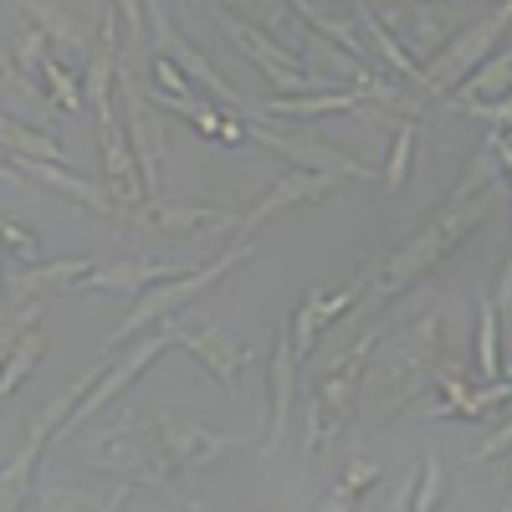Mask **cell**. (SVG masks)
Listing matches in <instances>:
<instances>
[{
	"instance_id": "cell-1",
	"label": "cell",
	"mask_w": 512,
	"mask_h": 512,
	"mask_svg": "<svg viewBox=\"0 0 512 512\" xmlns=\"http://www.w3.org/2000/svg\"><path fill=\"white\" fill-rule=\"evenodd\" d=\"M502 195H507V185H497V190H487V195H477V200H461V205H436L431 221H425L395 256H384V267L369 277V287H364V297L354 303V313H374V308H384V303H395V297L410 292L425 272H436L446 256L487 221V210H492Z\"/></svg>"
},
{
	"instance_id": "cell-2",
	"label": "cell",
	"mask_w": 512,
	"mask_h": 512,
	"mask_svg": "<svg viewBox=\"0 0 512 512\" xmlns=\"http://www.w3.org/2000/svg\"><path fill=\"white\" fill-rule=\"evenodd\" d=\"M93 466L98 472H113L128 487H149V492L169 497L185 512H200V497H190L180 487V466L169 461V451L159 446L154 420H144V415H123L118 425H108V431L93 441Z\"/></svg>"
},
{
	"instance_id": "cell-3",
	"label": "cell",
	"mask_w": 512,
	"mask_h": 512,
	"mask_svg": "<svg viewBox=\"0 0 512 512\" xmlns=\"http://www.w3.org/2000/svg\"><path fill=\"white\" fill-rule=\"evenodd\" d=\"M379 328H369L359 344H349L344 354H338L323 379L308 390V431H303V456L313 461L318 451H328L338 436L349 431V420L359 410V395H364V374H369V359L379 349Z\"/></svg>"
},
{
	"instance_id": "cell-4",
	"label": "cell",
	"mask_w": 512,
	"mask_h": 512,
	"mask_svg": "<svg viewBox=\"0 0 512 512\" xmlns=\"http://www.w3.org/2000/svg\"><path fill=\"white\" fill-rule=\"evenodd\" d=\"M256 251L251 241H236L231 251H221V256H210V262H200V267H190V272H180V277H169V282H154V287H144L139 297H134V308H128L118 323H113V333H108V354L113 349H123L128 338H139L144 328H154V323H164V318H175V313H185L195 297H205L216 282H226L236 267H246V262H256Z\"/></svg>"
},
{
	"instance_id": "cell-5",
	"label": "cell",
	"mask_w": 512,
	"mask_h": 512,
	"mask_svg": "<svg viewBox=\"0 0 512 512\" xmlns=\"http://www.w3.org/2000/svg\"><path fill=\"white\" fill-rule=\"evenodd\" d=\"M446 354V313L431 308L420 313L410 328H400L395 338V354H384V364L374 374H364V384H390L379 415H395V410H410L420 400V390L436 384V364Z\"/></svg>"
},
{
	"instance_id": "cell-6",
	"label": "cell",
	"mask_w": 512,
	"mask_h": 512,
	"mask_svg": "<svg viewBox=\"0 0 512 512\" xmlns=\"http://www.w3.org/2000/svg\"><path fill=\"white\" fill-rule=\"evenodd\" d=\"M507 26H512V6L502 0V6H492V11L477 16L472 26L451 31L441 47L420 62V93H425V98H446V93H456V88H461V77H466V72H477V67L502 47Z\"/></svg>"
},
{
	"instance_id": "cell-7",
	"label": "cell",
	"mask_w": 512,
	"mask_h": 512,
	"mask_svg": "<svg viewBox=\"0 0 512 512\" xmlns=\"http://www.w3.org/2000/svg\"><path fill=\"white\" fill-rule=\"evenodd\" d=\"M175 338H180V313L175 318H164V323H154V328H144L139 338H128L123 349H113L108 354V364H103V374L93 379V390L82 395L77 405H72V415H67V425H62V436L67 431H77V425H88V420H98L128 384H134L159 354H169L175 349Z\"/></svg>"
},
{
	"instance_id": "cell-8",
	"label": "cell",
	"mask_w": 512,
	"mask_h": 512,
	"mask_svg": "<svg viewBox=\"0 0 512 512\" xmlns=\"http://www.w3.org/2000/svg\"><path fill=\"white\" fill-rule=\"evenodd\" d=\"M221 31L256 62V72H262L277 93H333V88H344L338 77H323V72L303 67L292 52L277 47V36H267L262 26H251V21H241V16H231V11H221Z\"/></svg>"
},
{
	"instance_id": "cell-9",
	"label": "cell",
	"mask_w": 512,
	"mask_h": 512,
	"mask_svg": "<svg viewBox=\"0 0 512 512\" xmlns=\"http://www.w3.org/2000/svg\"><path fill=\"white\" fill-rule=\"evenodd\" d=\"M144 26H154V52L175 62V67L195 82V93H205L210 103H221V108H246V98L231 88V82H226L216 67H210V57L175 26V16L164 11V0H144Z\"/></svg>"
},
{
	"instance_id": "cell-10",
	"label": "cell",
	"mask_w": 512,
	"mask_h": 512,
	"mask_svg": "<svg viewBox=\"0 0 512 512\" xmlns=\"http://www.w3.org/2000/svg\"><path fill=\"white\" fill-rule=\"evenodd\" d=\"M118 98H123V134H128V149H134V164H139V180L149 195H159L164 185V169H169V139H164V118L159 108H149L144 88L123 72L118 62Z\"/></svg>"
},
{
	"instance_id": "cell-11",
	"label": "cell",
	"mask_w": 512,
	"mask_h": 512,
	"mask_svg": "<svg viewBox=\"0 0 512 512\" xmlns=\"http://www.w3.org/2000/svg\"><path fill=\"white\" fill-rule=\"evenodd\" d=\"M246 139L277 149L282 159H292V169H308V175H328L333 185H344V180L364 185V180L379 175V169H369L364 159H354V154H344V149H333V144H318V139H308V134H287V128L251 123V128H246Z\"/></svg>"
},
{
	"instance_id": "cell-12",
	"label": "cell",
	"mask_w": 512,
	"mask_h": 512,
	"mask_svg": "<svg viewBox=\"0 0 512 512\" xmlns=\"http://www.w3.org/2000/svg\"><path fill=\"white\" fill-rule=\"evenodd\" d=\"M21 180H31V185H41V190H52V195H62V200H72V205H82L88 216H98V221H113V226H123L128 221V210L108 195V185H98V180H82L77 169H67V164H47V159H26V154H11L6 159Z\"/></svg>"
},
{
	"instance_id": "cell-13",
	"label": "cell",
	"mask_w": 512,
	"mask_h": 512,
	"mask_svg": "<svg viewBox=\"0 0 512 512\" xmlns=\"http://www.w3.org/2000/svg\"><path fill=\"white\" fill-rule=\"evenodd\" d=\"M364 287H369V277H354V282L333 287V292H318V287H313L303 303H297V313L287 318L292 354H297V359H308V354L318 349V338H323L338 318H349V313H354V303L364 297Z\"/></svg>"
},
{
	"instance_id": "cell-14",
	"label": "cell",
	"mask_w": 512,
	"mask_h": 512,
	"mask_svg": "<svg viewBox=\"0 0 512 512\" xmlns=\"http://www.w3.org/2000/svg\"><path fill=\"white\" fill-rule=\"evenodd\" d=\"M154 431H159V446L169 451V461L180 466V472H205V466H216L221 456L241 451L246 441L241 436H226V431H205V425H190L180 415L159 410L154 415Z\"/></svg>"
},
{
	"instance_id": "cell-15",
	"label": "cell",
	"mask_w": 512,
	"mask_h": 512,
	"mask_svg": "<svg viewBox=\"0 0 512 512\" xmlns=\"http://www.w3.org/2000/svg\"><path fill=\"white\" fill-rule=\"evenodd\" d=\"M128 216H139L154 231L169 236H236V216L221 205H195V200H169V195H149L139 200Z\"/></svg>"
},
{
	"instance_id": "cell-16",
	"label": "cell",
	"mask_w": 512,
	"mask_h": 512,
	"mask_svg": "<svg viewBox=\"0 0 512 512\" xmlns=\"http://www.w3.org/2000/svg\"><path fill=\"white\" fill-rule=\"evenodd\" d=\"M175 349H190L195 359H205V369L221 379V390H226V395H236V379H241V369H246V359H251V349L236 344V338H231L216 318H195V323L180 318Z\"/></svg>"
},
{
	"instance_id": "cell-17",
	"label": "cell",
	"mask_w": 512,
	"mask_h": 512,
	"mask_svg": "<svg viewBox=\"0 0 512 512\" xmlns=\"http://www.w3.org/2000/svg\"><path fill=\"white\" fill-rule=\"evenodd\" d=\"M267 441L262 456L277 451V441L287 436L292 425V405H297V354H292V338H287V318L272 323V364H267Z\"/></svg>"
},
{
	"instance_id": "cell-18",
	"label": "cell",
	"mask_w": 512,
	"mask_h": 512,
	"mask_svg": "<svg viewBox=\"0 0 512 512\" xmlns=\"http://www.w3.org/2000/svg\"><path fill=\"white\" fill-rule=\"evenodd\" d=\"M93 262L98 256H41V262H31V267H16L11 277H6V292L11 297H21V303H47V297H72L77 287H82V277L93 272Z\"/></svg>"
},
{
	"instance_id": "cell-19",
	"label": "cell",
	"mask_w": 512,
	"mask_h": 512,
	"mask_svg": "<svg viewBox=\"0 0 512 512\" xmlns=\"http://www.w3.org/2000/svg\"><path fill=\"white\" fill-rule=\"evenodd\" d=\"M333 190V180L328 175H308V169H287V175H277V185L256 200L246 216H236V241H251V231L256 226H267V221H277V216H287L292 205H308V200H318V195H328Z\"/></svg>"
},
{
	"instance_id": "cell-20",
	"label": "cell",
	"mask_w": 512,
	"mask_h": 512,
	"mask_svg": "<svg viewBox=\"0 0 512 512\" xmlns=\"http://www.w3.org/2000/svg\"><path fill=\"white\" fill-rule=\"evenodd\" d=\"M190 267L180 262H154V256H113V262H93V272L82 277L88 292H118V297H139L154 282H169Z\"/></svg>"
},
{
	"instance_id": "cell-21",
	"label": "cell",
	"mask_w": 512,
	"mask_h": 512,
	"mask_svg": "<svg viewBox=\"0 0 512 512\" xmlns=\"http://www.w3.org/2000/svg\"><path fill=\"white\" fill-rule=\"evenodd\" d=\"M26 16L47 31V47H52V57L57 62H67L72 72H82V62L93 57V47H98V36L82 26L72 11H62V6H52V0H26Z\"/></svg>"
},
{
	"instance_id": "cell-22",
	"label": "cell",
	"mask_w": 512,
	"mask_h": 512,
	"mask_svg": "<svg viewBox=\"0 0 512 512\" xmlns=\"http://www.w3.org/2000/svg\"><path fill=\"white\" fill-rule=\"evenodd\" d=\"M507 169H512V149H507V128H487V139H482V149L466 159V169H461V180L451 185V195L441 200V205H461V200H477V195H487V190H497V185H507Z\"/></svg>"
},
{
	"instance_id": "cell-23",
	"label": "cell",
	"mask_w": 512,
	"mask_h": 512,
	"mask_svg": "<svg viewBox=\"0 0 512 512\" xmlns=\"http://www.w3.org/2000/svg\"><path fill=\"white\" fill-rule=\"evenodd\" d=\"M251 113L262 118H323V113H354L364 108V93L359 82H344L333 93H282V98H267V103H246Z\"/></svg>"
},
{
	"instance_id": "cell-24",
	"label": "cell",
	"mask_w": 512,
	"mask_h": 512,
	"mask_svg": "<svg viewBox=\"0 0 512 512\" xmlns=\"http://www.w3.org/2000/svg\"><path fill=\"white\" fill-rule=\"evenodd\" d=\"M154 98V108H169V113H180L190 118L205 139H216V144H246V123L236 113H226L221 103H210V98H169V93H144Z\"/></svg>"
},
{
	"instance_id": "cell-25",
	"label": "cell",
	"mask_w": 512,
	"mask_h": 512,
	"mask_svg": "<svg viewBox=\"0 0 512 512\" xmlns=\"http://www.w3.org/2000/svg\"><path fill=\"white\" fill-rule=\"evenodd\" d=\"M113 77H118V41H113V11H108L93 57L82 62V103L93 108V118L113 108Z\"/></svg>"
},
{
	"instance_id": "cell-26",
	"label": "cell",
	"mask_w": 512,
	"mask_h": 512,
	"mask_svg": "<svg viewBox=\"0 0 512 512\" xmlns=\"http://www.w3.org/2000/svg\"><path fill=\"white\" fill-rule=\"evenodd\" d=\"M41 354H47V333H41V323H36V328H26L16 338V349L6 354V364H0V410H6V400L31 379V369L41 364Z\"/></svg>"
},
{
	"instance_id": "cell-27",
	"label": "cell",
	"mask_w": 512,
	"mask_h": 512,
	"mask_svg": "<svg viewBox=\"0 0 512 512\" xmlns=\"http://www.w3.org/2000/svg\"><path fill=\"white\" fill-rule=\"evenodd\" d=\"M507 82H512V52L507 47H497L477 72H466L461 77V88L451 93V98H472V103H497V98H507Z\"/></svg>"
},
{
	"instance_id": "cell-28",
	"label": "cell",
	"mask_w": 512,
	"mask_h": 512,
	"mask_svg": "<svg viewBox=\"0 0 512 512\" xmlns=\"http://www.w3.org/2000/svg\"><path fill=\"white\" fill-rule=\"evenodd\" d=\"M379 477H384V466H379V461H349V466H344V477H338V482L323 492V502H318L313 512H354L359 497H364Z\"/></svg>"
},
{
	"instance_id": "cell-29",
	"label": "cell",
	"mask_w": 512,
	"mask_h": 512,
	"mask_svg": "<svg viewBox=\"0 0 512 512\" xmlns=\"http://www.w3.org/2000/svg\"><path fill=\"white\" fill-rule=\"evenodd\" d=\"M36 82H41V98H47L57 113H82L88 103H82V72H72L67 62L47 57L36 67Z\"/></svg>"
},
{
	"instance_id": "cell-30",
	"label": "cell",
	"mask_w": 512,
	"mask_h": 512,
	"mask_svg": "<svg viewBox=\"0 0 512 512\" xmlns=\"http://www.w3.org/2000/svg\"><path fill=\"white\" fill-rule=\"evenodd\" d=\"M502 328H497V313H492V303L487 297H477V379L482 384H497V379H507V369H502Z\"/></svg>"
},
{
	"instance_id": "cell-31",
	"label": "cell",
	"mask_w": 512,
	"mask_h": 512,
	"mask_svg": "<svg viewBox=\"0 0 512 512\" xmlns=\"http://www.w3.org/2000/svg\"><path fill=\"white\" fill-rule=\"evenodd\" d=\"M36 461H41V451H26V446H21L6 466H0V512H26V507H31Z\"/></svg>"
},
{
	"instance_id": "cell-32",
	"label": "cell",
	"mask_w": 512,
	"mask_h": 512,
	"mask_svg": "<svg viewBox=\"0 0 512 512\" xmlns=\"http://www.w3.org/2000/svg\"><path fill=\"white\" fill-rule=\"evenodd\" d=\"M415 118H395V144H390V159H384V169H379V180H384V190L390 195H400L405 185H410V164H415Z\"/></svg>"
},
{
	"instance_id": "cell-33",
	"label": "cell",
	"mask_w": 512,
	"mask_h": 512,
	"mask_svg": "<svg viewBox=\"0 0 512 512\" xmlns=\"http://www.w3.org/2000/svg\"><path fill=\"white\" fill-rule=\"evenodd\" d=\"M441 497H446L441 451H425L420 456V472H415V487H410V512H441Z\"/></svg>"
},
{
	"instance_id": "cell-34",
	"label": "cell",
	"mask_w": 512,
	"mask_h": 512,
	"mask_svg": "<svg viewBox=\"0 0 512 512\" xmlns=\"http://www.w3.org/2000/svg\"><path fill=\"white\" fill-rule=\"evenodd\" d=\"M6 57L21 67V72H31L36 77V67L52 57V47H47V31H41L26 11H21V21H16V36H11V47H6Z\"/></svg>"
},
{
	"instance_id": "cell-35",
	"label": "cell",
	"mask_w": 512,
	"mask_h": 512,
	"mask_svg": "<svg viewBox=\"0 0 512 512\" xmlns=\"http://www.w3.org/2000/svg\"><path fill=\"white\" fill-rule=\"evenodd\" d=\"M0 256H6V262H16V267L41 262V241H36V231L21 226L16 216H0Z\"/></svg>"
},
{
	"instance_id": "cell-36",
	"label": "cell",
	"mask_w": 512,
	"mask_h": 512,
	"mask_svg": "<svg viewBox=\"0 0 512 512\" xmlns=\"http://www.w3.org/2000/svg\"><path fill=\"white\" fill-rule=\"evenodd\" d=\"M456 113L477 118V123H492V128H507L512 123V98H497V103H472V98H451Z\"/></svg>"
},
{
	"instance_id": "cell-37",
	"label": "cell",
	"mask_w": 512,
	"mask_h": 512,
	"mask_svg": "<svg viewBox=\"0 0 512 512\" xmlns=\"http://www.w3.org/2000/svg\"><path fill=\"white\" fill-rule=\"evenodd\" d=\"M507 446H512V425H507V415H497V420H492V436H487L472 456H466V461H472V466H487V461H497Z\"/></svg>"
},
{
	"instance_id": "cell-38",
	"label": "cell",
	"mask_w": 512,
	"mask_h": 512,
	"mask_svg": "<svg viewBox=\"0 0 512 512\" xmlns=\"http://www.w3.org/2000/svg\"><path fill=\"white\" fill-rule=\"evenodd\" d=\"M154 82H159V93H169V98H190L195 93V82L169 62V57H154Z\"/></svg>"
},
{
	"instance_id": "cell-39",
	"label": "cell",
	"mask_w": 512,
	"mask_h": 512,
	"mask_svg": "<svg viewBox=\"0 0 512 512\" xmlns=\"http://www.w3.org/2000/svg\"><path fill=\"white\" fill-rule=\"evenodd\" d=\"M492 313H497V328H507L512 323V262H502L497 267V287H492Z\"/></svg>"
},
{
	"instance_id": "cell-40",
	"label": "cell",
	"mask_w": 512,
	"mask_h": 512,
	"mask_svg": "<svg viewBox=\"0 0 512 512\" xmlns=\"http://www.w3.org/2000/svg\"><path fill=\"white\" fill-rule=\"evenodd\" d=\"M113 11L134 36H144V0H113Z\"/></svg>"
},
{
	"instance_id": "cell-41",
	"label": "cell",
	"mask_w": 512,
	"mask_h": 512,
	"mask_svg": "<svg viewBox=\"0 0 512 512\" xmlns=\"http://www.w3.org/2000/svg\"><path fill=\"white\" fill-rule=\"evenodd\" d=\"M410 487H415V477H405V482L395 487V497H390V502H384L379 512H410Z\"/></svg>"
},
{
	"instance_id": "cell-42",
	"label": "cell",
	"mask_w": 512,
	"mask_h": 512,
	"mask_svg": "<svg viewBox=\"0 0 512 512\" xmlns=\"http://www.w3.org/2000/svg\"><path fill=\"white\" fill-rule=\"evenodd\" d=\"M123 502H128V482H118L113 492H103V502L93 512H123Z\"/></svg>"
},
{
	"instance_id": "cell-43",
	"label": "cell",
	"mask_w": 512,
	"mask_h": 512,
	"mask_svg": "<svg viewBox=\"0 0 512 512\" xmlns=\"http://www.w3.org/2000/svg\"><path fill=\"white\" fill-rule=\"evenodd\" d=\"M0 185H26V180L16 175V169H11V164H0Z\"/></svg>"
},
{
	"instance_id": "cell-44",
	"label": "cell",
	"mask_w": 512,
	"mask_h": 512,
	"mask_svg": "<svg viewBox=\"0 0 512 512\" xmlns=\"http://www.w3.org/2000/svg\"><path fill=\"white\" fill-rule=\"evenodd\" d=\"M0 313H6V277H0Z\"/></svg>"
}]
</instances>
